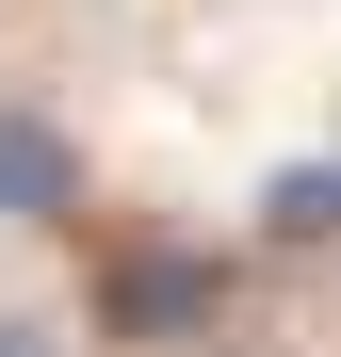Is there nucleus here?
Instances as JSON below:
<instances>
[{"label":"nucleus","instance_id":"obj_1","mask_svg":"<svg viewBox=\"0 0 341 357\" xmlns=\"http://www.w3.org/2000/svg\"><path fill=\"white\" fill-rule=\"evenodd\" d=\"M0 211H33V227H49V211H82V162L49 146L33 114H0Z\"/></svg>","mask_w":341,"mask_h":357},{"label":"nucleus","instance_id":"obj_2","mask_svg":"<svg viewBox=\"0 0 341 357\" xmlns=\"http://www.w3.org/2000/svg\"><path fill=\"white\" fill-rule=\"evenodd\" d=\"M276 227H293V244H325V227H341V162H309V178H276V195H260Z\"/></svg>","mask_w":341,"mask_h":357},{"label":"nucleus","instance_id":"obj_3","mask_svg":"<svg viewBox=\"0 0 341 357\" xmlns=\"http://www.w3.org/2000/svg\"><path fill=\"white\" fill-rule=\"evenodd\" d=\"M0 357H49V341H33V325H0Z\"/></svg>","mask_w":341,"mask_h":357}]
</instances>
